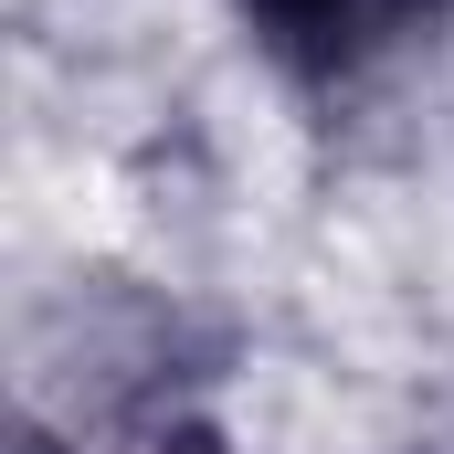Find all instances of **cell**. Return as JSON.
Here are the masks:
<instances>
[{
	"label": "cell",
	"instance_id": "obj_1",
	"mask_svg": "<svg viewBox=\"0 0 454 454\" xmlns=\"http://www.w3.org/2000/svg\"><path fill=\"white\" fill-rule=\"evenodd\" d=\"M232 11L254 21V43L286 74H317V85L380 64L391 43H412V32L444 21V0H232Z\"/></svg>",
	"mask_w": 454,
	"mask_h": 454
},
{
	"label": "cell",
	"instance_id": "obj_2",
	"mask_svg": "<svg viewBox=\"0 0 454 454\" xmlns=\"http://www.w3.org/2000/svg\"><path fill=\"white\" fill-rule=\"evenodd\" d=\"M159 454H223V444H212V434H169Z\"/></svg>",
	"mask_w": 454,
	"mask_h": 454
}]
</instances>
